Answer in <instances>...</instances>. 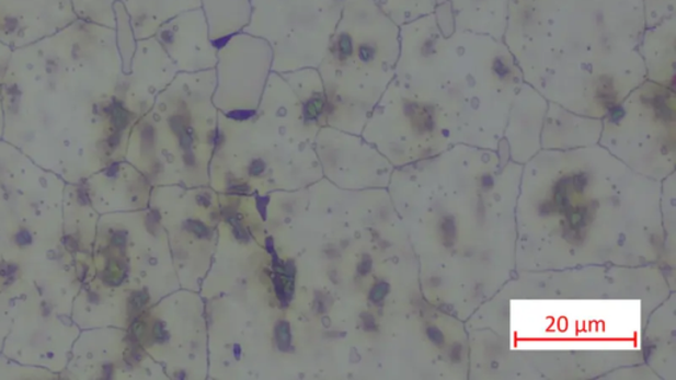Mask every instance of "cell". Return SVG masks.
<instances>
[{
  "label": "cell",
  "instance_id": "obj_9",
  "mask_svg": "<svg viewBox=\"0 0 676 380\" xmlns=\"http://www.w3.org/2000/svg\"><path fill=\"white\" fill-rule=\"evenodd\" d=\"M153 334L154 337H157L160 341L164 339V326L162 324V322H157V325H154L153 327Z\"/></svg>",
  "mask_w": 676,
  "mask_h": 380
},
{
  "label": "cell",
  "instance_id": "obj_5",
  "mask_svg": "<svg viewBox=\"0 0 676 380\" xmlns=\"http://www.w3.org/2000/svg\"><path fill=\"white\" fill-rule=\"evenodd\" d=\"M114 124L119 128H124L127 124V114L122 108H115L114 113Z\"/></svg>",
  "mask_w": 676,
  "mask_h": 380
},
{
  "label": "cell",
  "instance_id": "obj_13",
  "mask_svg": "<svg viewBox=\"0 0 676 380\" xmlns=\"http://www.w3.org/2000/svg\"><path fill=\"white\" fill-rule=\"evenodd\" d=\"M114 242H115V244H118V246H121V244H125L126 238H125V235L122 237V234H117L114 238Z\"/></svg>",
  "mask_w": 676,
  "mask_h": 380
},
{
  "label": "cell",
  "instance_id": "obj_6",
  "mask_svg": "<svg viewBox=\"0 0 676 380\" xmlns=\"http://www.w3.org/2000/svg\"><path fill=\"white\" fill-rule=\"evenodd\" d=\"M386 292H388V286H386V285H378L375 289H373V291L370 293V298L375 302L381 301L383 299V296L386 295Z\"/></svg>",
  "mask_w": 676,
  "mask_h": 380
},
{
  "label": "cell",
  "instance_id": "obj_3",
  "mask_svg": "<svg viewBox=\"0 0 676 380\" xmlns=\"http://www.w3.org/2000/svg\"><path fill=\"white\" fill-rule=\"evenodd\" d=\"M324 101L320 99H314L308 102L306 106V117L307 118H317L318 115L323 111Z\"/></svg>",
  "mask_w": 676,
  "mask_h": 380
},
{
  "label": "cell",
  "instance_id": "obj_2",
  "mask_svg": "<svg viewBox=\"0 0 676 380\" xmlns=\"http://www.w3.org/2000/svg\"><path fill=\"white\" fill-rule=\"evenodd\" d=\"M190 233L195 234L198 238L209 237V228L199 221H186L185 227Z\"/></svg>",
  "mask_w": 676,
  "mask_h": 380
},
{
  "label": "cell",
  "instance_id": "obj_7",
  "mask_svg": "<svg viewBox=\"0 0 676 380\" xmlns=\"http://www.w3.org/2000/svg\"><path fill=\"white\" fill-rule=\"evenodd\" d=\"M141 137H144V145L147 148H151L153 145V138H154V131L152 130V128L150 126H147L145 128L144 135H141Z\"/></svg>",
  "mask_w": 676,
  "mask_h": 380
},
{
  "label": "cell",
  "instance_id": "obj_10",
  "mask_svg": "<svg viewBox=\"0 0 676 380\" xmlns=\"http://www.w3.org/2000/svg\"><path fill=\"white\" fill-rule=\"evenodd\" d=\"M370 268H371V262L369 257H366V261L364 260V262L359 264L358 273L360 275H366L369 273Z\"/></svg>",
  "mask_w": 676,
  "mask_h": 380
},
{
  "label": "cell",
  "instance_id": "obj_8",
  "mask_svg": "<svg viewBox=\"0 0 676 380\" xmlns=\"http://www.w3.org/2000/svg\"><path fill=\"white\" fill-rule=\"evenodd\" d=\"M147 296L145 293L135 295L133 298V304L135 308H141L147 302Z\"/></svg>",
  "mask_w": 676,
  "mask_h": 380
},
{
  "label": "cell",
  "instance_id": "obj_11",
  "mask_svg": "<svg viewBox=\"0 0 676 380\" xmlns=\"http://www.w3.org/2000/svg\"><path fill=\"white\" fill-rule=\"evenodd\" d=\"M363 320H364V324L366 330H371V327H375V324H373V318L369 314H364L363 315Z\"/></svg>",
  "mask_w": 676,
  "mask_h": 380
},
{
  "label": "cell",
  "instance_id": "obj_1",
  "mask_svg": "<svg viewBox=\"0 0 676 380\" xmlns=\"http://www.w3.org/2000/svg\"><path fill=\"white\" fill-rule=\"evenodd\" d=\"M275 339L276 345H278L279 350L288 352L291 349L293 338H291V327L287 321H279L275 327Z\"/></svg>",
  "mask_w": 676,
  "mask_h": 380
},
{
  "label": "cell",
  "instance_id": "obj_4",
  "mask_svg": "<svg viewBox=\"0 0 676 380\" xmlns=\"http://www.w3.org/2000/svg\"><path fill=\"white\" fill-rule=\"evenodd\" d=\"M265 170L266 164L263 163V160L256 159L253 163H251L249 172L251 176H260L263 172H265Z\"/></svg>",
  "mask_w": 676,
  "mask_h": 380
},
{
  "label": "cell",
  "instance_id": "obj_12",
  "mask_svg": "<svg viewBox=\"0 0 676 380\" xmlns=\"http://www.w3.org/2000/svg\"><path fill=\"white\" fill-rule=\"evenodd\" d=\"M18 240L23 242L24 244H27L31 242V237L28 233H25V231H23V233L18 235Z\"/></svg>",
  "mask_w": 676,
  "mask_h": 380
}]
</instances>
